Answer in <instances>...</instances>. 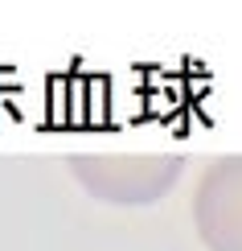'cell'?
Masks as SVG:
<instances>
[{
  "label": "cell",
  "mask_w": 242,
  "mask_h": 251,
  "mask_svg": "<svg viewBox=\"0 0 242 251\" xmlns=\"http://www.w3.org/2000/svg\"><path fill=\"white\" fill-rule=\"evenodd\" d=\"M193 226L205 251H242V152L218 156L197 177Z\"/></svg>",
  "instance_id": "cell-2"
},
{
  "label": "cell",
  "mask_w": 242,
  "mask_h": 251,
  "mask_svg": "<svg viewBox=\"0 0 242 251\" xmlns=\"http://www.w3.org/2000/svg\"><path fill=\"white\" fill-rule=\"evenodd\" d=\"M70 177L94 202L107 206H152L176 190L185 156L176 152H70Z\"/></svg>",
  "instance_id": "cell-1"
}]
</instances>
